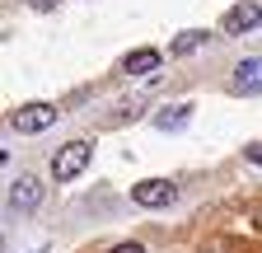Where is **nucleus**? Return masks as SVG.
Instances as JSON below:
<instances>
[{"label":"nucleus","instance_id":"f03ea898","mask_svg":"<svg viewBox=\"0 0 262 253\" xmlns=\"http://www.w3.org/2000/svg\"><path fill=\"white\" fill-rule=\"evenodd\" d=\"M52 122H56V108H52V103H24V108H14V113H10V126H14L19 136L47 132Z\"/></svg>","mask_w":262,"mask_h":253},{"label":"nucleus","instance_id":"0eeeda50","mask_svg":"<svg viewBox=\"0 0 262 253\" xmlns=\"http://www.w3.org/2000/svg\"><path fill=\"white\" fill-rule=\"evenodd\" d=\"M159 61H164L159 47H136V52L122 61V71H126V75H150V71H159Z\"/></svg>","mask_w":262,"mask_h":253},{"label":"nucleus","instance_id":"f257e3e1","mask_svg":"<svg viewBox=\"0 0 262 253\" xmlns=\"http://www.w3.org/2000/svg\"><path fill=\"white\" fill-rule=\"evenodd\" d=\"M89 160H94V145H89V141H66V145L52 155V178H56V183H71V178H80V174L89 169Z\"/></svg>","mask_w":262,"mask_h":253},{"label":"nucleus","instance_id":"9b49d317","mask_svg":"<svg viewBox=\"0 0 262 253\" xmlns=\"http://www.w3.org/2000/svg\"><path fill=\"white\" fill-rule=\"evenodd\" d=\"M108 253H145V248H141V244H136V239H131V244H113V248H108Z\"/></svg>","mask_w":262,"mask_h":253},{"label":"nucleus","instance_id":"9d476101","mask_svg":"<svg viewBox=\"0 0 262 253\" xmlns=\"http://www.w3.org/2000/svg\"><path fill=\"white\" fill-rule=\"evenodd\" d=\"M244 155H248V164H262V141H253V145H244Z\"/></svg>","mask_w":262,"mask_h":253},{"label":"nucleus","instance_id":"6e6552de","mask_svg":"<svg viewBox=\"0 0 262 253\" xmlns=\"http://www.w3.org/2000/svg\"><path fill=\"white\" fill-rule=\"evenodd\" d=\"M187 122H192V103H173V108H159L155 113V126H159V132H183Z\"/></svg>","mask_w":262,"mask_h":253},{"label":"nucleus","instance_id":"39448f33","mask_svg":"<svg viewBox=\"0 0 262 253\" xmlns=\"http://www.w3.org/2000/svg\"><path fill=\"white\" fill-rule=\"evenodd\" d=\"M38 202H42V183L33 178V174H19L10 183V206L14 211H38Z\"/></svg>","mask_w":262,"mask_h":253},{"label":"nucleus","instance_id":"20e7f679","mask_svg":"<svg viewBox=\"0 0 262 253\" xmlns=\"http://www.w3.org/2000/svg\"><path fill=\"white\" fill-rule=\"evenodd\" d=\"M178 197V187L169 183V178H145V183H136V187H131V202H136V206H169Z\"/></svg>","mask_w":262,"mask_h":253},{"label":"nucleus","instance_id":"423d86ee","mask_svg":"<svg viewBox=\"0 0 262 253\" xmlns=\"http://www.w3.org/2000/svg\"><path fill=\"white\" fill-rule=\"evenodd\" d=\"M229 89H234V94H262V56H244L234 66Z\"/></svg>","mask_w":262,"mask_h":253},{"label":"nucleus","instance_id":"f8f14e48","mask_svg":"<svg viewBox=\"0 0 262 253\" xmlns=\"http://www.w3.org/2000/svg\"><path fill=\"white\" fill-rule=\"evenodd\" d=\"M28 5H33V10H42V14H47V10H56V5H61V0H28Z\"/></svg>","mask_w":262,"mask_h":253},{"label":"nucleus","instance_id":"7ed1b4c3","mask_svg":"<svg viewBox=\"0 0 262 253\" xmlns=\"http://www.w3.org/2000/svg\"><path fill=\"white\" fill-rule=\"evenodd\" d=\"M257 24H262V10L253 5V0H239V5H229V10H225L220 33H225V38H239V33H253Z\"/></svg>","mask_w":262,"mask_h":253},{"label":"nucleus","instance_id":"1a4fd4ad","mask_svg":"<svg viewBox=\"0 0 262 253\" xmlns=\"http://www.w3.org/2000/svg\"><path fill=\"white\" fill-rule=\"evenodd\" d=\"M196 47H206V33H202V28H187V33H178L169 43V56H192Z\"/></svg>","mask_w":262,"mask_h":253}]
</instances>
